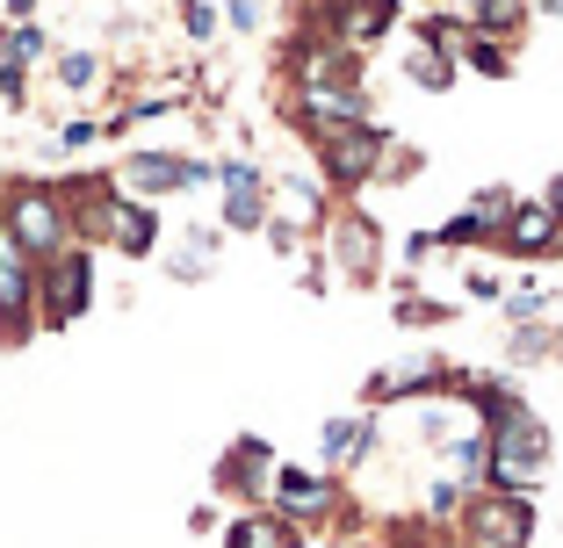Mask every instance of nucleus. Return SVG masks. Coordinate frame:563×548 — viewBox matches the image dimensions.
<instances>
[{
    "instance_id": "nucleus-8",
    "label": "nucleus",
    "mask_w": 563,
    "mask_h": 548,
    "mask_svg": "<svg viewBox=\"0 0 563 548\" xmlns=\"http://www.w3.org/2000/svg\"><path fill=\"white\" fill-rule=\"evenodd\" d=\"M224 188H232V202H224V216H232L239 232H246V224H261V181H253L246 167H232V174H224Z\"/></svg>"
},
{
    "instance_id": "nucleus-6",
    "label": "nucleus",
    "mask_w": 563,
    "mask_h": 548,
    "mask_svg": "<svg viewBox=\"0 0 563 548\" xmlns=\"http://www.w3.org/2000/svg\"><path fill=\"white\" fill-rule=\"evenodd\" d=\"M22 311H30V275H22V246L0 232V317H8V333H22Z\"/></svg>"
},
{
    "instance_id": "nucleus-16",
    "label": "nucleus",
    "mask_w": 563,
    "mask_h": 548,
    "mask_svg": "<svg viewBox=\"0 0 563 548\" xmlns=\"http://www.w3.org/2000/svg\"><path fill=\"white\" fill-rule=\"evenodd\" d=\"M549 210H563V181H556V188H549Z\"/></svg>"
},
{
    "instance_id": "nucleus-14",
    "label": "nucleus",
    "mask_w": 563,
    "mask_h": 548,
    "mask_svg": "<svg viewBox=\"0 0 563 548\" xmlns=\"http://www.w3.org/2000/svg\"><path fill=\"white\" fill-rule=\"evenodd\" d=\"M477 15H484V22H498V30H506V22L520 15V0H477Z\"/></svg>"
},
{
    "instance_id": "nucleus-7",
    "label": "nucleus",
    "mask_w": 563,
    "mask_h": 548,
    "mask_svg": "<svg viewBox=\"0 0 563 548\" xmlns=\"http://www.w3.org/2000/svg\"><path fill=\"white\" fill-rule=\"evenodd\" d=\"M109 232H117L123 253H152V210H137V202H109Z\"/></svg>"
},
{
    "instance_id": "nucleus-3",
    "label": "nucleus",
    "mask_w": 563,
    "mask_h": 548,
    "mask_svg": "<svg viewBox=\"0 0 563 548\" xmlns=\"http://www.w3.org/2000/svg\"><path fill=\"white\" fill-rule=\"evenodd\" d=\"M87 253H66V260L51 267V282H44V317L51 325H66V317H80L87 311Z\"/></svg>"
},
{
    "instance_id": "nucleus-13",
    "label": "nucleus",
    "mask_w": 563,
    "mask_h": 548,
    "mask_svg": "<svg viewBox=\"0 0 563 548\" xmlns=\"http://www.w3.org/2000/svg\"><path fill=\"white\" fill-rule=\"evenodd\" d=\"M58 80H66V87H95V58H87V51H73L66 66H58Z\"/></svg>"
},
{
    "instance_id": "nucleus-11",
    "label": "nucleus",
    "mask_w": 563,
    "mask_h": 548,
    "mask_svg": "<svg viewBox=\"0 0 563 548\" xmlns=\"http://www.w3.org/2000/svg\"><path fill=\"white\" fill-rule=\"evenodd\" d=\"M362 440H368V418H340V426H325V455H332V462H347Z\"/></svg>"
},
{
    "instance_id": "nucleus-4",
    "label": "nucleus",
    "mask_w": 563,
    "mask_h": 548,
    "mask_svg": "<svg viewBox=\"0 0 563 548\" xmlns=\"http://www.w3.org/2000/svg\"><path fill=\"white\" fill-rule=\"evenodd\" d=\"M528 527H534L528 499H484L477 505V534L492 548H528Z\"/></svg>"
},
{
    "instance_id": "nucleus-9",
    "label": "nucleus",
    "mask_w": 563,
    "mask_h": 548,
    "mask_svg": "<svg viewBox=\"0 0 563 548\" xmlns=\"http://www.w3.org/2000/svg\"><path fill=\"white\" fill-rule=\"evenodd\" d=\"M506 238H514L520 253L549 246V210H514V224H506Z\"/></svg>"
},
{
    "instance_id": "nucleus-2",
    "label": "nucleus",
    "mask_w": 563,
    "mask_h": 548,
    "mask_svg": "<svg viewBox=\"0 0 563 548\" xmlns=\"http://www.w3.org/2000/svg\"><path fill=\"white\" fill-rule=\"evenodd\" d=\"M8 238H15L22 253H58V238H66V210H58L44 188H22V195L8 202Z\"/></svg>"
},
{
    "instance_id": "nucleus-12",
    "label": "nucleus",
    "mask_w": 563,
    "mask_h": 548,
    "mask_svg": "<svg viewBox=\"0 0 563 548\" xmlns=\"http://www.w3.org/2000/svg\"><path fill=\"white\" fill-rule=\"evenodd\" d=\"M412 80L419 87H441L448 80V58H441V51H419V58H412Z\"/></svg>"
},
{
    "instance_id": "nucleus-5",
    "label": "nucleus",
    "mask_w": 563,
    "mask_h": 548,
    "mask_svg": "<svg viewBox=\"0 0 563 548\" xmlns=\"http://www.w3.org/2000/svg\"><path fill=\"white\" fill-rule=\"evenodd\" d=\"M123 181H131L137 195H166V188L202 181V167H188V159H166V152H145V159H131V167H123Z\"/></svg>"
},
{
    "instance_id": "nucleus-1",
    "label": "nucleus",
    "mask_w": 563,
    "mask_h": 548,
    "mask_svg": "<svg viewBox=\"0 0 563 548\" xmlns=\"http://www.w3.org/2000/svg\"><path fill=\"white\" fill-rule=\"evenodd\" d=\"M542 469H549V433L534 426V418L506 412V418H498V440H492V477L520 499V491H528Z\"/></svg>"
},
{
    "instance_id": "nucleus-10",
    "label": "nucleus",
    "mask_w": 563,
    "mask_h": 548,
    "mask_svg": "<svg viewBox=\"0 0 563 548\" xmlns=\"http://www.w3.org/2000/svg\"><path fill=\"white\" fill-rule=\"evenodd\" d=\"M282 505H297V513H318V505H325V483L303 477V469H289V477H282Z\"/></svg>"
},
{
    "instance_id": "nucleus-15",
    "label": "nucleus",
    "mask_w": 563,
    "mask_h": 548,
    "mask_svg": "<svg viewBox=\"0 0 563 548\" xmlns=\"http://www.w3.org/2000/svg\"><path fill=\"white\" fill-rule=\"evenodd\" d=\"M30 8H36V0H8V15H30Z\"/></svg>"
}]
</instances>
